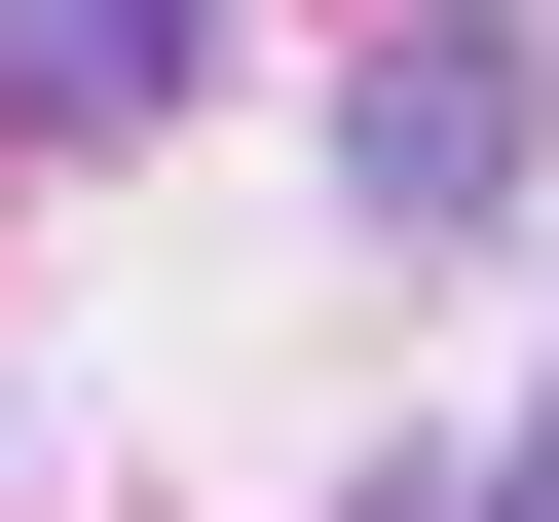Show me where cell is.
I'll use <instances>...</instances> for the list:
<instances>
[{"label":"cell","instance_id":"cell-1","mask_svg":"<svg viewBox=\"0 0 559 522\" xmlns=\"http://www.w3.org/2000/svg\"><path fill=\"white\" fill-rule=\"evenodd\" d=\"M336 150H373V224H522V38H448V0H411V38L336 75Z\"/></svg>","mask_w":559,"mask_h":522},{"label":"cell","instance_id":"cell-2","mask_svg":"<svg viewBox=\"0 0 559 522\" xmlns=\"http://www.w3.org/2000/svg\"><path fill=\"white\" fill-rule=\"evenodd\" d=\"M224 75V0H0V150H150Z\"/></svg>","mask_w":559,"mask_h":522},{"label":"cell","instance_id":"cell-3","mask_svg":"<svg viewBox=\"0 0 559 522\" xmlns=\"http://www.w3.org/2000/svg\"><path fill=\"white\" fill-rule=\"evenodd\" d=\"M522 522H559V411H522Z\"/></svg>","mask_w":559,"mask_h":522}]
</instances>
